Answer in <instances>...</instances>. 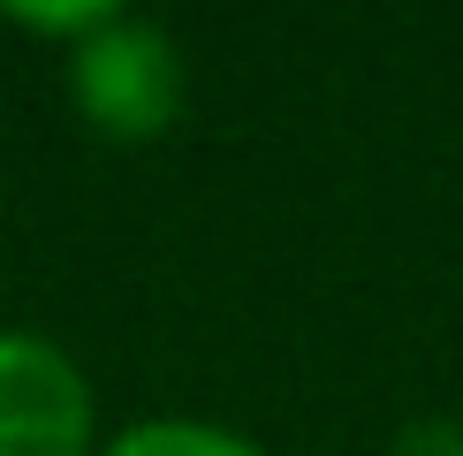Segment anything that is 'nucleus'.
I'll return each mask as SVG.
<instances>
[{
	"label": "nucleus",
	"instance_id": "nucleus-3",
	"mask_svg": "<svg viewBox=\"0 0 463 456\" xmlns=\"http://www.w3.org/2000/svg\"><path fill=\"white\" fill-rule=\"evenodd\" d=\"M99 456H266L250 433L221 426V418H183V411H160V418H137V426L107 433Z\"/></svg>",
	"mask_w": 463,
	"mask_h": 456
},
{
	"label": "nucleus",
	"instance_id": "nucleus-4",
	"mask_svg": "<svg viewBox=\"0 0 463 456\" xmlns=\"http://www.w3.org/2000/svg\"><path fill=\"white\" fill-rule=\"evenodd\" d=\"M8 15L15 31H38V38H61V46H76V38H91L114 15V0H61V8H24V0H15V8H0Z\"/></svg>",
	"mask_w": 463,
	"mask_h": 456
},
{
	"label": "nucleus",
	"instance_id": "nucleus-1",
	"mask_svg": "<svg viewBox=\"0 0 463 456\" xmlns=\"http://www.w3.org/2000/svg\"><path fill=\"white\" fill-rule=\"evenodd\" d=\"M190 91L183 46L145 15L114 8L91 38L69 46V107L84 114V129H99L107 145H152L175 129Z\"/></svg>",
	"mask_w": 463,
	"mask_h": 456
},
{
	"label": "nucleus",
	"instance_id": "nucleus-5",
	"mask_svg": "<svg viewBox=\"0 0 463 456\" xmlns=\"http://www.w3.org/2000/svg\"><path fill=\"white\" fill-rule=\"evenodd\" d=\"M388 456H463V426L456 418H418V426L395 433Z\"/></svg>",
	"mask_w": 463,
	"mask_h": 456
},
{
	"label": "nucleus",
	"instance_id": "nucleus-2",
	"mask_svg": "<svg viewBox=\"0 0 463 456\" xmlns=\"http://www.w3.org/2000/svg\"><path fill=\"white\" fill-rule=\"evenodd\" d=\"M0 456H99V395L53 335L0 328Z\"/></svg>",
	"mask_w": 463,
	"mask_h": 456
}]
</instances>
